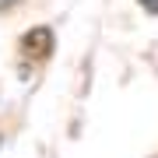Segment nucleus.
I'll use <instances>...</instances> for the list:
<instances>
[{"label": "nucleus", "instance_id": "1", "mask_svg": "<svg viewBox=\"0 0 158 158\" xmlns=\"http://www.w3.org/2000/svg\"><path fill=\"white\" fill-rule=\"evenodd\" d=\"M137 4H144L148 11H155V14H158V0H137Z\"/></svg>", "mask_w": 158, "mask_h": 158}, {"label": "nucleus", "instance_id": "2", "mask_svg": "<svg viewBox=\"0 0 158 158\" xmlns=\"http://www.w3.org/2000/svg\"><path fill=\"white\" fill-rule=\"evenodd\" d=\"M11 4H18V0H0V11H4V7H11Z\"/></svg>", "mask_w": 158, "mask_h": 158}]
</instances>
